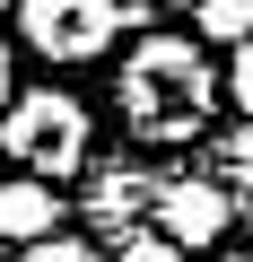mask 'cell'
<instances>
[{"label":"cell","instance_id":"cell-1","mask_svg":"<svg viewBox=\"0 0 253 262\" xmlns=\"http://www.w3.org/2000/svg\"><path fill=\"white\" fill-rule=\"evenodd\" d=\"M122 114L140 140H192L210 122V61L183 35H149L122 70Z\"/></svg>","mask_w":253,"mask_h":262},{"label":"cell","instance_id":"cell-2","mask_svg":"<svg viewBox=\"0 0 253 262\" xmlns=\"http://www.w3.org/2000/svg\"><path fill=\"white\" fill-rule=\"evenodd\" d=\"M9 158H18L27 175H79V158H87V114H79L70 96H53V88L9 96Z\"/></svg>","mask_w":253,"mask_h":262},{"label":"cell","instance_id":"cell-3","mask_svg":"<svg viewBox=\"0 0 253 262\" xmlns=\"http://www.w3.org/2000/svg\"><path fill=\"white\" fill-rule=\"evenodd\" d=\"M113 0H27V44L44 53V61H87V53H105L113 44Z\"/></svg>","mask_w":253,"mask_h":262},{"label":"cell","instance_id":"cell-4","mask_svg":"<svg viewBox=\"0 0 253 262\" xmlns=\"http://www.w3.org/2000/svg\"><path fill=\"white\" fill-rule=\"evenodd\" d=\"M166 236L175 245H218V227H227V192L218 184H201V175H183V184H166Z\"/></svg>","mask_w":253,"mask_h":262},{"label":"cell","instance_id":"cell-5","mask_svg":"<svg viewBox=\"0 0 253 262\" xmlns=\"http://www.w3.org/2000/svg\"><path fill=\"white\" fill-rule=\"evenodd\" d=\"M53 227V184L44 175H18V184H0V236H44Z\"/></svg>","mask_w":253,"mask_h":262},{"label":"cell","instance_id":"cell-6","mask_svg":"<svg viewBox=\"0 0 253 262\" xmlns=\"http://www.w3.org/2000/svg\"><path fill=\"white\" fill-rule=\"evenodd\" d=\"M192 9H201V35H253V0H192Z\"/></svg>","mask_w":253,"mask_h":262},{"label":"cell","instance_id":"cell-7","mask_svg":"<svg viewBox=\"0 0 253 262\" xmlns=\"http://www.w3.org/2000/svg\"><path fill=\"white\" fill-rule=\"evenodd\" d=\"M27 262H87V245H70V236H27Z\"/></svg>","mask_w":253,"mask_h":262},{"label":"cell","instance_id":"cell-8","mask_svg":"<svg viewBox=\"0 0 253 262\" xmlns=\"http://www.w3.org/2000/svg\"><path fill=\"white\" fill-rule=\"evenodd\" d=\"M227 96L253 114V35H236V70H227Z\"/></svg>","mask_w":253,"mask_h":262},{"label":"cell","instance_id":"cell-9","mask_svg":"<svg viewBox=\"0 0 253 262\" xmlns=\"http://www.w3.org/2000/svg\"><path fill=\"white\" fill-rule=\"evenodd\" d=\"M122 262H183V245H175V236H131Z\"/></svg>","mask_w":253,"mask_h":262},{"label":"cell","instance_id":"cell-10","mask_svg":"<svg viewBox=\"0 0 253 262\" xmlns=\"http://www.w3.org/2000/svg\"><path fill=\"white\" fill-rule=\"evenodd\" d=\"M0 105H9V44H0Z\"/></svg>","mask_w":253,"mask_h":262},{"label":"cell","instance_id":"cell-11","mask_svg":"<svg viewBox=\"0 0 253 262\" xmlns=\"http://www.w3.org/2000/svg\"><path fill=\"white\" fill-rule=\"evenodd\" d=\"M236 262H244V253H236Z\"/></svg>","mask_w":253,"mask_h":262}]
</instances>
